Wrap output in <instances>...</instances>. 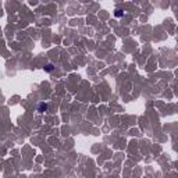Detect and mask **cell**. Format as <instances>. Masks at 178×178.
<instances>
[{
  "mask_svg": "<svg viewBox=\"0 0 178 178\" xmlns=\"http://www.w3.org/2000/svg\"><path fill=\"white\" fill-rule=\"evenodd\" d=\"M114 15L117 17V18H121V17H124V11H121V10H116Z\"/></svg>",
  "mask_w": 178,
  "mask_h": 178,
  "instance_id": "2",
  "label": "cell"
},
{
  "mask_svg": "<svg viewBox=\"0 0 178 178\" xmlns=\"http://www.w3.org/2000/svg\"><path fill=\"white\" fill-rule=\"evenodd\" d=\"M38 111H39V113H45V111H47V105L43 103V102L39 103V105H38Z\"/></svg>",
  "mask_w": 178,
  "mask_h": 178,
  "instance_id": "1",
  "label": "cell"
},
{
  "mask_svg": "<svg viewBox=\"0 0 178 178\" xmlns=\"http://www.w3.org/2000/svg\"><path fill=\"white\" fill-rule=\"evenodd\" d=\"M53 68H54V67H53V64H47V65L45 67V71H46V73H52Z\"/></svg>",
  "mask_w": 178,
  "mask_h": 178,
  "instance_id": "3",
  "label": "cell"
}]
</instances>
